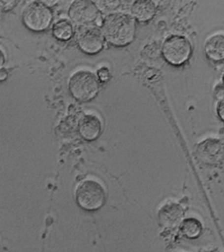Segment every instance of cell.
Returning <instances> with one entry per match:
<instances>
[{
    "label": "cell",
    "instance_id": "cell-1",
    "mask_svg": "<svg viewBox=\"0 0 224 252\" xmlns=\"http://www.w3.org/2000/svg\"><path fill=\"white\" fill-rule=\"evenodd\" d=\"M100 29L105 41L117 47L130 45L136 36L137 26L133 18L126 12H110L102 19Z\"/></svg>",
    "mask_w": 224,
    "mask_h": 252
},
{
    "label": "cell",
    "instance_id": "cell-2",
    "mask_svg": "<svg viewBox=\"0 0 224 252\" xmlns=\"http://www.w3.org/2000/svg\"><path fill=\"white\" fill-rule=\"evenodd\" d=\"M68 90L72 96L80 102H90L98 94L100 82L94 73L78 70L71 75Z\"/></svg>",
    "mask_w": 224,
    "mask_h": 252
},
{
    "label": "cell",
    "instance_id": "cell-3",
    "mask_svg": "<svg viewBox=\"0 0 224 252\" xmlns=\"http://www.w3.org/2000/svg\"><path fill=\"white\" fill-rule=\"evenodd\" d=\"M75 199L82 209L93 211L100 209L104 204L106 193L98 181L85 180L76 188Z\"/></svg>",
    "mask_w": 224,
    "mask_h": 252
},
{
    "label": "cell",
    "instance_id": "cell-4",
    "mask_svg": "<svg viewBox=\"0 0 224 252\" xmlns=\"http://www.w3.org/2000/svg\"><path fill=\"white\" fill-rule=\"evenodd\" d=\"M161 52L166 63L173 66H181L192 55V45L185 36L173 34L165 39Z\"/></svg>",
    "mask_w": 224,
    "mask_h": 252
},
{
    "label": "cell",
    "instance_id": "cell-5",
    "mask_svg": "<svg viewBox=\"0 0 224 252\" xmlns=\"http://www.w3.org/2000/svg\"><path fill=\"white\" fill-rule=\"evenodd\" d=\"M22 20L25 26L32 31H45L51 25L53 13L43 2H31L24 8Z\"/></svg>",
    "mask_w": 224,
    "mask_h": 252
},
{
    "label": "cell",
    "instance_id": "cell-6",
    "mask_svg": "<svg viewBox=\"0 0 224 252\" xmlns=\"http://www.w3.org/2000/svg\"><path fill=\"white\" fill-rule=\"evenodd\" d=\"M69 19L79 28L94 26L100 19V11L95 2L90 0H76L68 8Z\"/></svg>",
    "mask_w": 224,
    "mask_h": 252
},
{
    "label": "cell",
    "instance_id": "cell-7",
    "mask_svg": "<svg viewBox=\"0 0 224 252\" xmlns=\"http://www.w3.org/2000/svg\"><path fill=\"white\" fill-rule=\"evenodd\" d=\"M79 48L87 55H96L102 51L105 39L100 28L96 26L80 28L76 35Z\"/></svg>",
    "mask_w": 224,
    "mask_h": 252
},
{
    "label": "cell",
    "instance_id": "cell-8",
    "mask_svg": "<svg viewBox=\"0 0 224 252\" xmlns=\"http://www.w3.org/2000/svg\"><path fill=\"white\" fill-rule=\"evenodd\" d=\"M197 155L208 164H217L224 158V144L217 138H208L196 147Z\"/></svg>",
    "mask_w": 224,
    "mask_h": 252
},
{
    "label": "cell",
    "instance_id": "cell-9",
    "mask_svg": "<svg viewBox=\"0 0 224 252\" xmlns=\"http://www.w3.org/2000/svg\"><path fill=\"white\" fill-rule=\"evenodd\" d=\"M184 218V210L177 202H166L158 213V221L165 228H174L181 224Z\"/></svg>",
    "mask_w": 224,
    "mask_h": 252
},
{
    "label": "cell",
    "instance_id": "cell-10",
    "mask_svg": "<svg viewBox=\"0 0 224 252\" xmlns=\"http://www.w3.org/2000/svg\"><path fill=\"white\" fill-rule=\"evenodd\" d=\"M102 122L96 115H84L79 121V134L87 141L96 140L102 133Z\"/></svg>",
    "mask_w": 224,
    "mask_h": 252
},
{
    "label": "cell",
    "instance_id": "cell-11",
    "mask_svg": "<svg viewBox=\"0 0 224 252\" xmlns=\"http://www.w3.org/2000/svg\"><path fill=\"white\" fill-rule=\"evenodd\" d=\"M205 55L216 63L224 61V33L216 32L205 39L203 45Z\"/></svg>",
    "mask_w": 224,
    "mask_h": 252
},
{
    "label": "cell",
    "instance_id": "cell-12",
    "mask_svg": "<svg viewBox=\"0 0 224 252\" xmlns=\"http://www.w3.org/2000/svg\"><path fill=\"white\" fill-rule=\"evenodd\" d=\"M157 6L151 0H137L130 4V15L134 20L140 23H146L154 19L156 14Z\"/></svg>",
    "mask_w": 224,
    "mask_h": 252
},
{
    "label": "cell",
    "instance_id": "cell-13",
    "mask_svg": "<svg viewBox=\"0 0 224 252\" xmlns=\"http://www.w3.org/2000/svg\"><path fill=\"white\" fill-rule=\"evenodd\" d=\"M53 34L60 40H68L73 36L74 30L70 21L65 19L59 20L53 26Z\"/></svg>",
    "mask_w": 224,
    "mask_h": 252
},
{
    "label": "cell",
    "instance_id": "cell-14",
    "mask_svg": "<svg viewBox=\"0 0 224 252\" xmlns=\"http://www.w3.org/2000/svg\"><path fill=\"white\" fill-rule=\"evenodd\" d=\"M202 230L200 220L195 218H188L183 220L181 224V231L183 236L193 239L200 236Z\"/></svg>",
    "mask_w": 224,
    "mask_h": 252
},
{
    "label": "cell",
    "instance_id": "cell-15",
    "mask_svg": "<svg viewBox=\"0 0 224 252\" xmlns=\"http://www.w3.org/2000/svg\"><path fill=\"white\" fill-rule=\"evenodd\" d=\"M110 73L109 68L106 67H102L99 68L96 72V77L101 83H105L110 79Z\"/></svg>",
    "mask_w": 224,
    "mask_h": 252
},
{
    "label": "cell",
    "instance_id": "cell-16",
    "mask_svg": "<svg viewBox=\"0 0 224 252\" xmlns=\"http://www.w3.org/2000/svg\"><path fill=\"white\" fill-rule=\"evenodd\" d=\"M217 114L221 120L224 122V96L219 99L217 102Z\"/></svg>",
    "mask_w": 224,
    "mask_h": 252
},
{
    "label": "cell",
    "instance_id": "cell-17",
    "mask_svg": "<svg viewBox=\"0 0 224 252\" xmlns=\"http://www.w3.org/2000/svg\"><path fill=\"white\" fill-rule=\"evenodd\" d=\"M7 71L5 70L4 68H1V69H0V82L4 81L5 79L7 78Z\"/></svg>",
    "mask_w": 224,
    "mask_h": 252
},
{
    "label": "cell",
    "instance_id": "cell-18",
    "mask_svg": "<svg viewBox=\"0 0 224 252\" xmlns=\"http://www.w3.org/2000/svg\"><path fill=\"white\" fill-rule=\"evenodd\" d=\"M4 62H5V57H4V53L0 49V69L4 66Z\"/></svg>",
    "mask_w": 224,
    "mask_h": 252
},
{
    "label": "cell",
    "instance_id": "cell-19",
    "mask_svg": "<svg viewBox=\"0 0 224 252\" xmlns=\"http://www.w3.org/2000/svg\"><path fill=\"white\" fill-rule=\"evenodd\" d=\"M223 87L224 88V76H223Z\"/></svg>",
    "mask_w": 224,
    "mask_h": 252
}]
</instances>
